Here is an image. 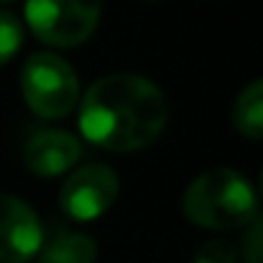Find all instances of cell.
I'll return each instance as SVG.
<instances>
[{
  "label": "cell",
  "mask_w": 263,
  "mask_h": 263,
  "mask_svg": "<svg viewBox=\"0 0 263 263\" xmlns=\"http://www.w3.org/2000/svg\"><path fill=\"white\" fill-rule=\"evenodd\" d=\"M78 121L88 142L111 153H132L163 135L168 103L163 90L147 78L114 72L88 88Z\"/></svg>",
  "instance_id": "obj_1"
},
{
  "label": "cell",
  "mask_w": 263,
  "mask_h": 263,
  "mask_svg": "<svg viewBox=\"0 0 263 263\" xmlns=\"http://www.w3.org/2000/svg\"><path fill=\"white\" fill-rule=\"evenodd\" d=\"M181 206L194 224L209 230H240L258 214L250 181L232 168H214L194 178Z\"/></svg>",
  "instance_id": "obj_2"
},
{
  "label": "cell",
  "mask_w": 263,
  "mask_h": 263,
  "mask_svg": "<svg viewBox=\"0 0 263 263\" xmlns=\"http://www.w3.org/2000/svg\"><path fill=\"white\" fill-rule=\"evenodd\" d=\"M21 90L29 108L42 119L67 116L80 96L75 70L52 52H36L21 70Z\"/></svg>",
  "instance_id": "obj_3"
},
{
  "label": "cell",
  "mask_w": 263,
  "mask_h": 263,
  "mask_svg": "<svg viewBox=\"0 0 263 263\" xmlns=\"http://www.w3.org/2000/svg\"><path fill=\"white\" fill-rule=\"evenodd\" d=\"M101 18V0H26L29 29L52 47L83 44Z\"/></svg>",
  "instance_id": "obj_4"
},
{
  "label": "cell",
  "mask_w": 263,
  "mask_h": 263,
  "mask_svg": "<svg viewBox=\"0 0 263 263\" xmlns=\"http://www.w3.org/2000/svg\"><path fill=\"white\" fill-rule=\"evenodd\" d=\"M119 196V176L101 163H90L78 168L60 191V206L62 212L75 222H90L98 219L111 209V204Z\"/></svg>",
  "instance_id": "obj_5"
},
{
  "label": "cell",
  "mask_w": 263,
  "mask_h": 263,
  "mask_svg": "<svg viewBox=\"0 0 263 263\" xmlns=\"http://www.w3.org/2000/svg\"><path fill=\"white\" fill-rule=\"evenodd\" d=\"M44 245L36 212L18 196L0 194V263H26Z\"/></svg>",
  "instance_id": "obj_6"
},
{
  "label": "cell",
  "mask_w": 263,
  "mask_h": 263,
  "mask_svg": "<svg viewBox=\"0 0 263 263\" xmlns=\"http://www.w3.org/2000/svg\"><path fill=\"white\" fill-rule=\"evenodd\" d=\"M83 155L80 142L62 129H47L34 135L26 147H24V160L26 168L36 176L44 178H54L62 176L65 171H70Z\"/></svg>",
  "instance_id": "obj_7"
},
{
  "label": "cell",
  "mask_w": 263,
  "mask_h": 263,
  "mask_svg": "<svg viewBox=\"0 0 263 263\" xmlns=\"http://www.w3.org/2000/svg\"><path fill=\"white\" fill-rule=\"evenodd\" d=\"M98 255V248L93 237L83 232L60 230L52 235L42 250V263H93Z\"/></svg>",
  "instance_id": "obj_8"
},
{
  "label": "cell",
  "mask_w": 263,
  "mask_h": 263,
  "mask_svg": "<svg viewBox=\"0 0 263 263\" xmlns=\"http://www.w3.org/2000/svg\"><path fill=\"white\" fill-rule=\"evenodd\" d=\"M232 119L240 135H245L248 140H260L263 135V83L260 80H253L237 96Z\"/></svg>",
  "instance_id": "obj_9"
},
{
  "label": "cell",
  "mask_w": 263,
  "mask_h": 263,
  "mask_svg": "<svg viewBox=\"0 0 263 263\" xmlns=\"http://www.w3.org/2000/svg\"><path fill=\"white\" fill-rule=\"evenodd\" d=\"M21 42H24L21 21L13 13L0 11V65H6L21 49Z\"/></svg>",
  "instance_id": "obj_10"
},
{
  "label": "cell",
  "mask_w": 263,
  "mask_h": 263,
  "mask_svg": "<svg viewBox=\"0 0 263 263\" xmlns=\"http://www.w3.org/2000/svg\"><path fill=\"white\" fill-rule=\"evenodd\" d=\"M237 260V250L232 242L224 240H209L199 248L194 263H235Z\"/></svg>",
  "instance_id": "obj_11"
},
{
  "label": "cell",
  "mask_w": 263,
  "mask_h": 263,
  "mask_svg": "<svg viewBox=\"0 0 263 263\" xmlns=\"http://www.w3.org/2000/svg\"><path fill=\"white\" fill-rule=\"evenodd\" d=\"M245 235H242V258L245 263H260L263 260V230H260V217L255 214L248 224H245Z\"/></svg>",
  "instance_id": "obj_12"
},
{
  "label": "cell",
  "mask_w": 263,
  "mask_h": 263,
  "mask_svg": "<svg viewBox=\"0 0 263 263\" xmlns=\"http://www.w3.org/2000/svg\"><path fill=\"white\" fill-rule=\"evenodd\" d=\"M0 3H11V0H0Z\"/></svg>",
  "instance_id": "obj_13"
}]
</instances>
